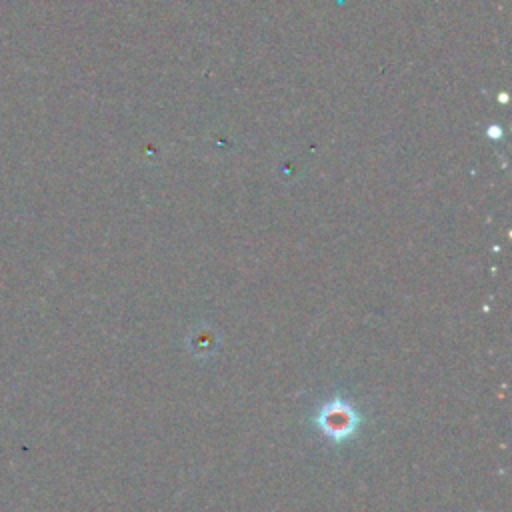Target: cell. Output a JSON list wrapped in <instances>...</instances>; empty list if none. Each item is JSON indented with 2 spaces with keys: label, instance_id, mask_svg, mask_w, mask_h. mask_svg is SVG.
<instances>
[{
  "label": "cell",
  "instance_id": "1",
  "mask_svg": "<svg viewBox=\"0 0 512 512\" xmlns=\"http://www.w3.org/2000/svg\"><path fill=\"white\" fill-rule=\"evenodd\" d=\"M316 422L328 438L344 440L354 434L358 426V414L350 404H346L340 398H334L318 410Z\"/></svg>",
  "mask_w": 512,
  "mask_h": 512
}]
</instances>
